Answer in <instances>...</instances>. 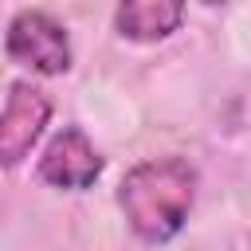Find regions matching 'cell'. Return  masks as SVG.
<instances>
[{
	"label": "cell",
	"instance_id": "obj_4",
	"mask_svg": "<svg viewBox=\"0 0 251 251\" xmlns=\"http://www.w3.org/2000/svg\"><path fill=\"white\" fill-rule=\"evenodd\" d=\"M98 173H102V157H98L94 141L75 126L59 129L47 141L43 157H39V176L47 184H55V188H67V192L90 188L98 180Z\"/></svg>",
	"mask_w": 251,
	"mask_h": 251
},
{
	"label": "cell",
	"instance_id": "obj_3",
	"mask_svg": "<svg viewBox=\"0 0 251 251\" xmlns=\"http://www.w3.org/2000/svg\"><path fill=\"white\" fill-rule=\"evenodd\" d=\"M47 118H51V98L31 82H12L8 106L0 114V169H12L31 153Z\"/></svg>",
	"mask_w": 251,
	"mask_h": 251
},
{
	"label": "cell",
	"instance_id": "obj_5",
	"mask_svg": "<svg viewBox=\"0 0 251 251\" xmlns=\"http://www.w3.org/2000/svg\"><path fill=\"white\" fill-rule=\"evenodd\" d=\"M184 20V8L176 0H126L114 12V27L126 39L137 43H157L165 35H173Z\"/></svg>",
	"mask_w": 251,
	"mask_h": 251
},
{
	"label": "cell",
	"instance_id": "obj_2",
	"mask_svg": "<svg viewBox=\"0 0 251 251\" xmlns=\"http://www.w3.org/2000/svg\"><path fill=\"white\" fill-rule=\"evenodd\" d=\"M12 63L31 67L35 75H63L71 67V39L67 27L47 16V12H16L8 24V39H4Z\"/></svg>",
	"mask_w": 251,
	"mask_h": 251
},
{
	"label": "cell",
	"instance_id": "obj_1",
	"mask_svg": "<svg viewBox=\"0 0 251 251\" xmlns=\"http://www.w3.org/2000/svg\"><path fill=\"white\" fill-rule=\"evenodd\" d=\"M196 200V169L180 157H153L133 165L118 184V208L126 212L133 235L145 243L173 239Z\"/></svg>",
	"mask_w": 251,
	"mask_h": 251
}]
</instances>
